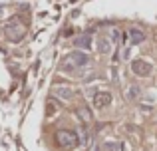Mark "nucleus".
Listing matches in <instances>:
<instances>
[{
  "mask_svg": "<svg viewBox=\"0 0 157 151\" xmlns=\"http://www.w3.org/2000/svg\"><path fill=\"white\" fill-rule=\"evenodd\" d=\"M90 64V56L84 52H70L60 60V72L62 74H78L82 68Z\"/></svg>",
  "mask_w": 157,
  "mask_h": 151,
  "instance_id": "nucleus-1",
  "label": "nucleus"
},
{
  "mask_svg": "<svg viewBox=\"0 0 157 151\" xmlns=\"http://www.w3.org/2000/svg\"><path fill=\"white\" fill-rule=\"evenodd\" d=\"M46 109H48V115H54V113H56V109H58L56 101H54V100H48V105H46Z\"/></svg>",
  "mask_w": 157,
  "mask_h": 151,
  "instance_id": "nucleus-13",
  "label": "nucleus"
},
{
  "mask_svg": "<svg viewBox=\"0 0 157 151\" xmlns=\"http://www.w3.org/2000/svg\"><path fill=\"white\" fill-rule=\"evenodd\" d=\"M52 96L58 97V100H62V101H68V100L74 97V89L70 88V85H54L52 88Z\"/></svg>",
  "mask_w": 157,
  "mask_h": 151,
  "instance_id": "nucleus-6",
  "label": "nucleus"
},
{
  "mask_svg": "<svg viewBox=\"0 0 157 151\" xmlns=\"http://www.w3.org/2000/svg\"><path fill=\"white\" fill-rule=\"evenodd\" d=\"M119 30H111V42H119Z\"/></svg>",
  "mask_w": 157,
  "mask_h": 151,
  "instance_id": "nucleus-14",
  "label": "nucleus"
},
{
  "mask_svg": "<svg viewBox=\"0 0 157 151\" xmlns=\"http://www.w3.org/2000/svg\"><path fill=\"white\" fill-rule=\"evenodd\" d=\"M127 40L131 44H141V42H145V32L139 30V28H129L127 30Z\"/></svg>",
  "mask_w": 157,
  "mask_h": 151,
  "instance_id": "nucleus-7",
  "label": "nucleus"
},
{
  "mask_svg": "<svg viewBox=\"0 0 157 151\" xmlns=\"http://www.w3.org/2000/svg\"><path fill=\"white\" fill-rule=\"evenodd\" d=\"M131 72L137 77H147L153 72V66H151V62H147V60H143V58H135L133 62H131Z\"/></svg>",
  "mask_w": 157,
  "mask_h": 151,
  "instance_id": "nucleus-4",
  "label": "nucleus"
},
{
  "mask_svg": "<svg viewBox=\"0 0 157 151\" xmlns=\"http://www.w3.org/2000/svg\"><path fill=\"white\" fill-rule=\"evenodd\" d=\"M56 141L58 145H62V147H76L78 143H80V139H78V135L72 131V129H58L56 131Z\"/></svg>",
  "mask_w": 157,
  "mask_h": 151,
  "instance_id": "nucleus-3",
  "label": "nucleus"
},
{
  "mask_svg": "<svg viewBox=\"0 0 157 151\" xmlns=\"http://www.w3.org/2000/svg\"><path fill=\"white\" fill-rule=\"evenodd\" d=\"M139 96H141V89H139L137 85H129V88H127V92H125V97H127V100L135 101Z\"/></svg>",
  "mask_w": 157,
  "mask_h": 151,
  "instance_id": "nucleus-12",
  "label": "nucleus"
},
{
  "mask_svg": "<svg viewBox=\"0 0 157 151\" xmlns=\"http://www.w3.org/2000/svg\"><path fill=\"white\" fill-rule=\"evenodd\" d=\"M98 50H100L101 54H109V52H111V40L100 38V40H98Z\"/></svg>",
  "mask_w": 157,
  "mask_h": 151,
  "instance_id": "nucleus-10",
  "label": "nucleus"
},
{
  "mask_svg": "<svg viewBox=\"0 0 157 151\" xmlns=\"http://www.w3.org/2000/svg\"><path fill=\"white\" fill-rule=\"evenodd\" d=\"M104 151H125V143H121V141H107V143H104Z\"/></svg>",
  "mask_w": 157,
  "mask_h": 151,
  "instance_id": "nucleus-9",
  "label": "nucleus"
},
{
  "mask_svg": "<svg viewBox=\"0 0 157 151\" xmlns=\"http://www.w3.org/2000/svg\"><path fill=\"white\" fill-rule=\"evenodd\" d=\"M92 104H94V108H96V109L107 108V105L111 104V93L109 92H98V93H94Z\"/></svg>",
  "mask_w": 157,
  "mask_h": 151,
  "instance_id": "nucleus-5",
  "label": "nucleus"
},
{
  "mask_svg": "<svg viewBox=\"0 0 157 151\" xmlns=\"http://www.w3.org/2000/svg\"><path fill=\"white\" fill-rule=\"evenodd\" d=\"M78 115H80V119L84 121V123H90V121L94 119L92 111H90L88 108H84V105H82V108H78Z\"/></svg>",
  "mask_w": 157,
  "mask_h": 151,
  "instance_id": "nucleus-11",
  "label": "nucleus"
},
{
  "mask_svg": "<svg viewBox=\"0 0 157 151\" xmlns=\"http://www.w3.org/2000/svg\"><path fill=\"white\" fill-rule=\"evenodd\" d=\"M4 34L10 42H20V40L26 36V26L18 20H10V22L4 26Z\"/></svg>",
  "mask_w": 157,
  "mask_h": 151,
  "instance_id": "nucleus-2",
  "label": "nucleus"
},
{
  "mask_svg": "<svg viewBox=\"0 0 157 151\" xmlns=\"http://www.w3.org/2000/svg\"><path fill=\"white\" fill-rule=\"evenodd\" d=\"M92 44H94L92 34H82L80 38H76V46L82 50H92Z\"/></svg>",
  "mask_w": 157,
  "mask_h": 151,
  "instance_id": "nucleus-8",
  "label": "nucleus"
}]
</instances>
